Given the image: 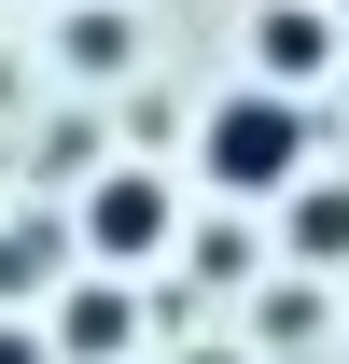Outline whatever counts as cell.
I'll use <instances>...</instances> for the list:
<instances>
[{
    "label": "cell",
    "mask_w": 349,
    "mask_h": 364,
    "mask_svg": "<svg viewBox=\"0 0 349 364\" xmlns=\"http://www.w3.org/2000/svg\"><path fill=\"white\" fill-rule=\"evenodd\" d=\"M196 154H210V182H223V196H294V182H307V154H321V112H307L294 85H238V98H210Z\"/></svg>",
    "instance_id": "obj_1"
},
{
    "label": "cell",
    "mask_w": 349,
    "mask_h": 364,
    "mask_svg": "<svg viewBox=\"0 0 349 364\" xmlns=\"http://www.w3.org/2000/svg\"><path fill=\"white\" fill-rule=\"evenodd\" d=\"M168 238H182V196L154 168H98L84 182V252H98V267H154Z\"/></svg>",
    "instance_id": "obj_2"
},
{
    "label": "cell",
    "mask_w": 349,
    "mask_h": 364,
    "mask_svg": "<svg viewBox=\"0 0 349 364\" xmlns=\"http://www.w3.org/2000/svg\"><path fill=\"white\" fill-rule=\"evenodd\" d=\"M336 43H349V28H336V0H265V14H252V85H321V70H336Z\"/></svg>",
    "instance_id": "obj_3"
},
{
    "label": "cell",
    "mask_w": 349,
    "mask_h": 364,
    "mask_svg": "<svg viewBox=\"0 0 349 364\" xmlns=\"http://www.w3.org/2000/svg\"><path fill=\"white\" fill-rule=\"evenodd\" d=\"M279 238H294V267H349V182H294Z\"/></svg>",
    "instance_id": "obj_4"
},
{
    "label": "cell",
    "mask_w": 349,
    "mask_h": 364,
    "mask_svg": "<svg viewBox=\"0 0 349 364\" xmlns=\"http://www.w3.org/2000/svg\"><path fill=\"white\" fill-rule=\"evenodd\" d=\"M56 336H70V350H126V294H112V280H84V294H70V309H56Z\"/></svg>",
    "instance_id": "obj_5"
},
{
    "label": "cell",
    "mask_w": 349,
    "mask_h": 364,
    "mask_svg": "<svg viewBox=\"0 0 349 364\" xmlns=\"http://www.w3.org/2000/svg\"><path fill=\"white\" fill-rule=\"evenodd\" d=\"M70 70H126V14L112 0H70Z\"/></svg>",
    "instance_id": "obj_6"
},
{
    "label": "cell",
    "mask_w": 349,
    "mask_h": 364,
    "mask_svg": "<svg viewBox=\"0 0 349 364\" xmlns=\"http://www.w3.org/2000/svg\"><path fill=\"white\" fill-rule=\"evenodd\" d=\"M28 280H56V225H14V238H0V294H28Z\"/></svg>",
    "instance_id": "obj_7"
},
{
    "label": "cell",
    "mask_w": 349,
    "mask_h": 364,
    "mask_svg": "<svg viewBox=\"0 0 349 364\" xmlns=\"http://www.w3.org/2000/svg\"><path fill=\"white\" fill-rule=\"evenodd\" d=\"M0 364H43V336H28V322H0Z\"/></svg>",
    "instance_id": "obj_8"
},
{
    "label": "cell",
    "mask_w": 349,
    "mask_h": 364,
    "mask_svg": "<svg viewBox=\"0 0 349 364\" xmlns=\"http://www.w3.org/2000/svg\"><path fill=\"white\" fill-rule=\"evenodd\" d=\"M196 364H238V350H196Z\"/></svg>",
    "instance_id": "obj_9"
}]
</instances>
